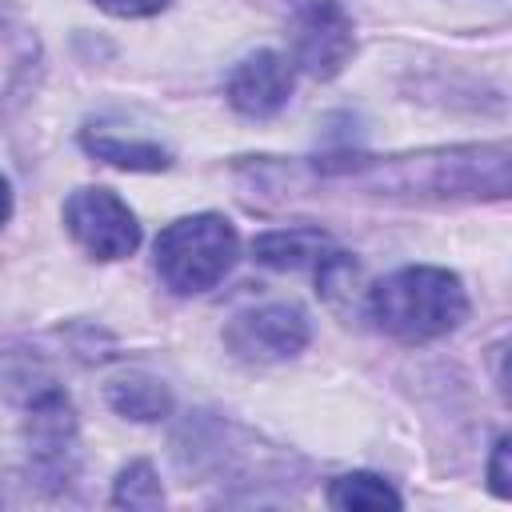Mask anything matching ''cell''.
Wrapping results in <instances>:
<instances>
[{
    "label": "cell",
    "instance_id": "1",
    "mask_svg": "<svg viewBox=\"0 0 512 512\" xmlns=\"http://www.w3.org/2000/svg\"><path fill=\"white\" fill-rule=\"evenodd\" d=\"M368 316L380 332L404 344H424L464 324L468 296L448 268L408 264L368 292Z\"/></svg>",
    "mask_w": 512,
    "mask_h": 512
},
{
    "label": "cell",
    "instance_id": "2",
    "mask_svg": "<svg viewBox=\"0 0 512 512\" xmlns=\"http://www.w3.org/2000/svg\"><path fill=\"white\" fill-rule=\"evenodd\" d=\"M236 248H240L236 228L224 216L216 212L184 216V220H172L156 236V272L180 296L208 292L232 268Z\"/></svg>",
    "mask_w": 512,
    "mask_h": 512
},
{
    "label": "cell",
    "instance_id": "3",
    "mask_svg": "<svg viewBox=\"0 0 512 512\" xmlns=\"http://www.w3.org/2000/svg\"><path fill=\"white\" fill-rule=\"evenodd\" d=\"M64 224L72 240L96 260L132 256L140 244V224L132 208L108 188H76L64 200Z\"/></svg>",
    "mask_w": 512,
    "mask_h": 512
},
{
    "label": "cell",
    "instance_id": "4",
    "mask_svg": "<svg viewBox=\"0 0 512 512\" xmlns=\"http://www.w3.org/2000/svg\"><path fill=\"white\" fill-rule=\"evenodd\" d=\"M292 44H296V64L308 76L328 80V76H336L348 64V56L356 48L352 20L344 16V8L336 0H308L296 12Z\"/></svg>",
    "mask_w": 512,
    "mask_h": 512
},
{
    "label": "cell",
    "instance_id": "5",
    "mask_svg": "<svg viewBox=\"0 0 512 512\" xmlns=\"http://www.w3.org/2000/svg\"><path fill=\"white\" fill-rule=\"evenodd\" d=\"M312 328L296 304H264L236 316L224 332L228 348L244 360H288L308 344Z\"/></svg>",
    "mask_w": 512,
    "mask_h": 512
},
{
    "label": "cell",
    "instance_id": "6",
    "mask_svg": "<svg viewBox=\"0 0 512 512\" xmlns=\"http://www.w3.org/2000/svg\"><path fill=\"white\" fill-rule=\"evenodd\" d=\"M28 452L40 480L68 484L76 472V416L60 392H44L28 408Z\"/></svg>",
    "mask_w": 512,
    "mask_h": 512
},
{
    "label": "cell",
    "instance_id": "7",
    "mask_svg": "<svg viewBox=\"0 0 512 512\" xmlns=\"http://www.w3.org/2000/svg\"><path fill=\"white\" fill-rule=\"evenodd\" d=\"M224 92H228V104H232L240 116H248V120H268V116H276V112L288 104V96H292V64H288L280 52L260 48V52L244 56V60L228 72Z\"/></svg>",
    "mask_w": 512,
    "mask_h": 512
},
{
    "label": "cell",
    "instance_id": "8",
    "mask_svg": "<svg viewBox=\"0 0 512 512\" xmlns=\"http://www.w3.org/2000/svg\"><path fill=\"white\" fill-rule=\"evenodd\" d=\"M40 76V40L20 12L0 0V116L20 108Z\"/></svg>",
    "mask_w": 512,
    "mask_h": 512
},
{
    "label": "cell",
    "instance_id": "9",
    "mask_svg": "<svg viewBox=\"0 0 512 512\" xmlns=\"http://www.w3.org/2000/svg\"><path fill=\"white\" fill-rule=\"evenodd\" d=\"M336 252L332 236L320 228H280V232H264L252 240V256L268 268H308V264H324Z\"/></svg>",
    "mask_w": 512,
    "mask_h": 512
},
{
    "label": "cell",
    "instance_id": "10",
    "mask_svg": "<svg viewBox=\"0 0 512 512\" xmlns=\"http://www.w3.org/2000/svg\"><path fill=\"white\" fill-rule=\"evenodd\" d=\"M104 396H108V404H112L116 416H128V420H140V424L164 420L172 412L168 384H160L156 376H144V372H128V376L108 380Z\"/></svg>",
    "mask_w": 512,
    "mask_h": 512
},
{
    "label": "cell",
    "instance_id": "11",
    "mask_svg": "<svg viewBox=\"0 0 512 512\" xmlns=\"http://www.w3.org/2000/svg\"><path fill=\"white\" fill-rule=\"evenodd\" d=\"M80 140H84V148H88L96 160L116 164V168L160 172V168L172 164L168 148H160V144H152V140H124V136H116V132H84Z\"/></svg>",
    "mask_w": 512,
    "mask_h": 512
},
{
    "label": "cell",
    "instance_id": "12",
    "mask_svg": "<svg viewBox=\"0 0 512 512\" xmlns=\"http://www.w3.org/2000/svg\"><path fill=\"white\" fill-rule=\"evenodd\" d=\"M328 504L344 508V512H360V508H400V496L392 484H384L372 472H348L340 480H332L328 488Z\"/></svg>",
    "mask_w": 512,
    "mask_h": 512
},
{
    "label": "cell",
    "instance_id": "13",
    "mask_svg": "<svg viewBox=\"0 0 512 512\" xmlns=\"http://www.w3.org/2000/svg\"><path fill=\"white\" fill-rule=\"evenodd\" d=\"M112 504L116 508H160L164 504V488L156 480V468L148 460H132L112 488Z\"/></svg>",
    "mask_w": 512,
    "mask_h": 512
},
{
    "label": "cell",
    "instance_id": "14",
    "mask_svg": "<svg viewBox=\"0 0 512 512\" xmlns=\"http://www.w3.org/2000/svg\"><path fill=\"white\" fill-rule=\"evenodd\" d=\"M488 480H492V492H496L500 500H508V496H512V484H508V436H500V440H496V448H492Z\"/></svg>",
    "mask_w": 512,
    "mask_h": 512
},
{
    "label": "cell",
    "instance_id": "15",
    "mask_svg": "<svg viewBox=\"0 0 512 512\" xmlns=\"http://www.w3.org/2000/svg\"><path fill=\"white\" fill-rule=\"evenodd\" d=\"M92 4H100V8L112 12V16H152V12H160L168 0H92Z\"/></svg>",
    "mask_w": 512,
    "mask_h": 512
},
{
    "label": "cell",
    "instance_id": "16",
    "mask_svg": "<svg viewBox=\"0 0 512 512\" xmlns=\"http://www.w3.org/2000/svg\"><path fill=\"white\" fill-rule=\"evenodd\" d=\"M8 216H12V188H8V180L0 176V228L8 224Z\"/></svg>",
    "mask_w": 512,
    "mask_h": 512
}]
</instances>
